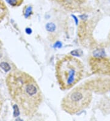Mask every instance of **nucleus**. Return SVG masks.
<instances>
[{
  "mask_svg": "<svg viewBox=\"0 0 110 121\" xmlns=\"http://www.w3.org/2000/svg\"><path fill=\"white\" fill-rule=\"evenodd\" d=\"M9 93L27 117H32L38 111L43 95L37 81L31 75L21 70L10 72L6 78Z\"/></svg>",
  "mask_w": 110,
  "mask_h": 121,
  "instance_id": "obj_1",
  "label": "nucleus"
},
{
  "mask_svg": "<svg viewBox=\"0 0 110 121\" xmlns=\"http://www.w3.org/2000/svg\"><path fill=\"white\" fill-rule=\"evenodd\" d=\"M83 64L75 56L66 55L57 60L55 75L57 83L62 90H69L82 79Z\"/></svg>",
  "mask_w": 110,
  "mask_h": 121,
  "instance_id": "obj_2",
  "label": "nucleus"
},
{
  "mask_svg": "<svg viewBox=\"0 0 110 121\" xmlns=\"http://www.w3.org/2000/svg\"><path fill=\"white\" fill-rule=\"evenodd\" d=\"M92 99V95L89 89L76 87L62 99L61 106L65 112L73 115L88 108Z\"/></svg>",
  "mask_w": 110,
  "mask_h": 121,
  "instance_id": "obj_3",
  "label": "nucleus"
},
{
  "mask_svg": "<svg viewBox=\"0 0 110 121\" xmlns=\"http://www.w3.org/2000/svg\"><path fill=\"white\" fill-rule=\"evenodd\" d=\"M90 65L94 73L110 75V60L105 57L91 58Z\"/></svg>",
  "mask_w": 110,
  "mask_h": 121,
  "instance_id": "obj_4",
  "label": "nucleus"
},
{
  "mask_svg": "<svg viewBox=\"0 0 110 121\" xmlns=\"http://www.w3.org/2000/svg\"><path fill=\"white\" fill-rule=\"evenodd\" d=\"M94 56L96 58H102L105 56L104 50L103 49H98L94 52Z\"/></svg>",
  "mask_w": 110,
  "mask_h": 121,
  "instance_id": "obj_5",
  "label": "nucleus"
},
{
  "mask_svg": "<svg viewBox=\"0 0 110 121\" xmlns=\"http://www.w3.org/2000/svg\"><path fill=\"white\" fill-rule=\"evenodd\" d=\"M55 25L53 23H49L46 25V29L47 31H50V32H53L55 30Z\"/></svg>",
  "mask_w": 110,
  "mask_h": 121,
  "instance_id": "obj_6",
  "label": "nucleus"
},
{
  "mask_svg": "<svg viewBox=\"0 0 110 121\" xmlns=\"http://www.w3.org/2000/svg\"><path fill=\"white\" fill-rule=\"evenodd\" d=\"M0 67L3 69L5 72H8L10 70V65L8 64L6 62H1V63L0 64Z\"/></svg>",
  "mask_w": 110,
  "mask_h": 121,
  "instance_id": "obj_7",
  "label": "nucleus"
},
{
  "mask_svg": "<svg viewBox=\"0 0 110 121\" xmlns=\"http://www.w3.org/2000/svg\"><path fill=\"white\" fill-rule=\"evenodd\" d=\"M31 12H32V8H31V6H29L26 9V11H25V17L27 18L29 16V15H31Z\"/></svg>",
  "mask_w": 110,
  "mask_h": 121,
  "instance_id": "obj_8",
  "label": "nucleus"
},
{
  "mask_svg": "<svg viewBox=\"0 0 110 121\" xmlns=\"http://www.w3.org/2000/svg\"><path fill=\"white\" fill-rule=\"evenodd\" d=\"M6 1L9 3V4L12 5V6H15L17 3V0H6Z\"/></svg>",
  "mask_w": 110,
  "mask_h": 121,
  "instance_id": "obj_9",
  "label": "nucleus"
},
{
  "mask_svg": "<svg viewBox=\"0 0 110 121\" xmlns=\"http://www.w3.org/2000/svg\"><path fill=\"white\" fill-rule=\"evenodd\" d=\"M3 98H2V95L0 93V112H1V111L2 109V107H3Z\"/></svg>",
  "mask_w": 110,
  "mask_h": 121,
  "instance_id": "obj_10",
  "label": "nucleus"
},
{
  "mask_svg": "<svg viewBox=\"0 0 110 121\" xmlns=\"http://www.w3.org/2000/svg\"><path fill=\"white\" fill-rule=\"evenodd\" d=\"M26 32L28 34H30V33H31V30L30 28H27L26 30Z\"/></svg>",
  "mask_w": 110,
  "mask_h": 121,
  "instance_id": "obj_11",
  "label": "nucleus"
},
{
  "mask_svg": "<svg viewBox=\"0 0 110 121\" xmlns=\"http://www.w3.org/2000/svg\"><path fill=\"white\" fill-rule=\"evenodd\" d=\"M57 46H58V48H59L61 47V43H59V42H57V43H56V45H54V47H57Z\"/></svg>",
  "mask_w": 110,
  "mask_h": 121,
  "instance_id": "obj_12",
  "label": "nucleus"
}]
</instances>
